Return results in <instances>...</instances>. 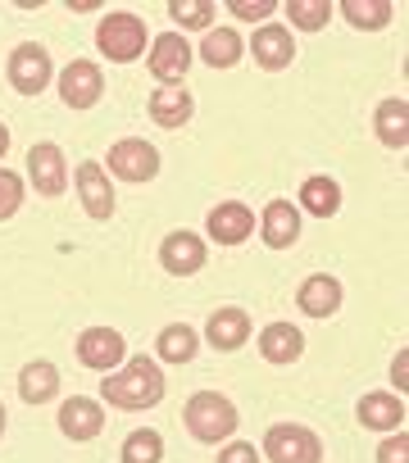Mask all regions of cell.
Returning <instances> with one entry per match:
<instances>
[{
  "mask_svg": "<svg viewBox=\"0 0 409 463\" xmlns=\"http://www.w3.org/2000/svg\"><path fill=\"white\" fill-rule=\"evenodd\" d=\"M100 395L119 409H150L159 395H164V377H159V364L155 359H128L123 373L105 377Z\"/></svg>",
  "mask_w": 409,
  "mask_h": 463,
  "instance_id": "6da1fadb",
  "label": "cell"
},
{
  "mask_svg": "<svg viewBox=\"0 0 409 463\" xmlns=\"http://www.w3.org/2000/svg\"><path fill=\"white\" fill-rule=\"evenodd\" d=\"M182 418H186L191 436H200V440H224V436L237 431V409H233V400H224V395H214V391L191 395L186 409H182Z\"/></svg>",
  "mask_w": 409,
  "mask_h": 463,
  "instance_id": "7a4b0ae2",
  "label": "cell"
},
{
  "mask_svg": "<svg viewBox=\"0 0 409 463\" xmlns=\"http://www.w3.org/2000/svg\"><path fill=\"white\" fill-rule=\"evenodd\" d=\"M96 42H100L105 60H114V64H132V60L146 51V24H141L137 14H123V10H119V14H105Z\"/></svg>",
  "mask_w": 409,
  "mask_h": 463,
  "instance_id": "3957f363",
  "label": "cell"
},
{
  "mask_svg": "<svg viewBox=\"0 0 409 463\" xmlns=\"http://www.w3.org/2000/svg\"><path fill=\"white\" fill-rule=\"evenodd\" d=\"M264 449H269V458H273V463H319V458H323L319 436H314V431H305V427H296V422L273 427V431L264 436Z\"/></svg>",
  "mask_w": 409,
  "mask_h": 463,
  "instance_id": "277c9868",
  "label": "cell"
},
{
  "mask_svg": "<svg viewBox=\"0 0 409 463\" xmlns=\"http://www.w3.org/2000/svg\"><path fill=\"white\" fill-rule=\"evenodd\" d=\"M109 173L123 177V182H146V177L159 173V150H155L150 141H137V137L114 141V150H109Z\"/></svg>",
  "mask_w": 409,
  "mask_h": 463,
  "instance_id": "5b68a950",
  "label": "cell"
},
{
  "mask_svg": "<svg viewBox=\"0 0 409 463\" xmlns=\"http://www.w3.org/2000/svg\"><path fill=\"white\" fill-rule=\"evenodd\" d=\"M10 82H14V91H24V96H37V91H46L51 87V55L42 51V46H19L14 55H10Z\"/></svg>",
  "mask_w": 409,
  "mask_h": 463,
  "instance_id": "8992f818",
  "label": "cell"
},
{
  "mask_svg": "<svg viewBox=\"0 0 409 463\" xmlns=\"http://www.w3.org/2000/svg\"><path fill=\"white\" fill-rule=\"evenodd\" d=\"M100 91H105V78H100V69H96L91 60H73V64L60 73V96H64V105H73V109L96 105Z\"/></svg>",
  "mask_w": 409,
  "mask_h": 463,
  "instance_id": "52a82bcc",
  "label": "cell"
},
{
  "mask_svg": "<svg viewBox=\"0 0 409 463\" xmlns=\"http://www.w3.org/2000/svg\"><path fill=\"white\" fill-rule=\"evenodd\" d=\"M186 69H191V46H186V37H182V33H164V37L150 46V73H155L159 82L177 87Z\"/></svg>",
  "mask_w": 409,
  "mask_h": 463,
  "instance_id": "ba28073f",
  "label": "cell"
},
{
  "mask_svg": "<svg viewBox=\"0 0 409 463\" xmlns=\"http://www.w3.org/2000/svg\"><path fill=\"white\" fill-rule=\"evenodd\" d=\"M159 264H164L168 273L186 278V273L204 269V241L195 237V232H168L164 246H159Z\"/></svg>",
  "mask_w": 409,
  "mask_h": 463,
  "instance_id": "9c48e42d",
  "label": "cell"
},
{
  "mask_svg": "<svg viewBox=\"0 0 409 463\" xmlns=\"http://www.w3.org/2000/svg\"><path fill=\"white\" fill-rule=\"evenodd\" d=\"M28 177H33V186H37L42 195H60V191H64V182H69L60 146H51V141L33 146V150H28Z\"/></svg>",
  "mask_w": 409,
  "mask_h": 463,
  "instance_id": "30bf717a",
  "label": "cell"
},
{
  "mask_svg": "<svg viewBox=\"0 0 409 463\" xmlns=\"http://www.w3.org/2000/svg\"><path fill=\"white\" fill-rule=\"evenodd\" d=\"M78 359H82L87 368L109 373L114 364H123V336H119L114 327H87V332L78 336Z\"/></svg>",
  "mask_w": 409,
  "mask_h": 463,
  "instance_id": "8fae6325",
  "label": "cell"
},
{
  "mask_svg": "<svg viewBox=\"0 0 409 463\" xmlns=\"http://www.w3.org/2000/svg\"><path fill=\"white\" fill-rule=\"evenodd\" d=\"M73 177H78L82 209H87L91 218H109V213H114V186H109L105 168H100V164H91V159H82V168H78Z\"/></svg>",
  "mask_w": 409,
  "mask_h": 463,
  "instance_id": "7c38bea8",
  "label": "cell"
},
{
  "mask_svg": "<svg viewBox=\"0 0 409 463\" xmlns=\"http://www.w3.org/2000/svg\"><path fill=\"white\" fill-rule=\"evenodd\" d=\"M251 232H255V213H251L246 204H237V200H224V204L210 213V237H214L219 246H242Z\"/></svg>",
  "mask_w": 409,
  "mask_h": 463,
  "instance_id": "4fadbf2b",
  "label": "cell"
},
{
  "mask_svg": "<svg viewBox=\"0 0 409 463\" xmlns=\"http://www.w3.org/2000/svg\"><path fill=\"white\" fill-rule=\"evenodd\" d=\"M251 55L260 60V69H287V64H291V55H296V42H291V33H287V28L264 24V28L251 37Z\"/></svg>",
  "mask_w": 409,
  "mask_h": 463,
  "instance_id": "5bb4252c",
  "label": "cell"
},
{
  "mask_svg": "<svg viewBox=\"0 0 409 463\" xmlns=\"http://www.w3.org/2000/svg\"><path fill=\"white\" fill-rule=\"evenodd\" d=\"M100 427H105V409H100L96 400H87V395L64 400V409H60V431H64V436H73V440H91Z\"/></svg>",
  "mask_w": 409,
  "mask_h": 463,
  "instance_id": "9a60e30c",
  "label": "cell"
},
{
  "mask_svg": "<svg viewBox=\"0 0 409 463\" xmlns=\"http://www.w3.org/2000/svg\"><path fill=\"white\" fill-rule=\"evenodd\" d=\"M300 350H305V332L296 323H269L260 336V354L269 364H291V359H300Z\"/></svg>",
  "mask_w": 409,
  "mask_h": 463,
  "instance_id": "2e32d148",
  "label": "cell"
},
{
  "mask_svg": "<svg viewBox=\"0 0 409 463\" xmlns=\"http://www.w3.org/2000/svg\"><path fill=\"white\" fill-rule=\"evenodd\" d=\"M296 305H300L309 318H328L332 309H341V282L328 278V273H319V278H309V282L296 291Z\"/></svg>",
  "mask_w": 409,
  "mask_h": 463,
  "instance_id": "e0dca14e",
  "label": "cell"
},
{
  "mask_svg": "<svg viewBox=\"0 0 409 463\" xmlns=\"http://www.w3.org/2000/svg\"><path fill=\"white\" fill-rule=\"evenodd\" d=\"M264 241L273 246V250H282V246H291L296 237H300V213H296V204L291 200H273L269 209H264Z\"/></svg>",
  "mask_w": 409,
  "mask_h": 463,
  "instance_id": "ac0fdd59",
  "label": "cell"
},
{
  "mask_svg": "<svg viewBox=\"0 0 409 463\" xmlns=\"http://www.w3.org/2000/svg\"><path fill=\"white\" fill-rule=\"evenodd\" d=\"M204 336H210L214 350H242L251 341V318L242 309H219L210 318V332H204Z\"/></svg>",
  "mask_w": 409,
  "mask_h": 463,
  "instance_id": "d6986e66",
  "label": "cell"
},
{
  "mask_svg": "<svg viewBox=\"0 0 409 463\" xmlns=\"http://www.w3.org/2000/svg\"><path fill=\"white\" fill-rule=\"evenodd\" d=\"M191 109H195V100H191L182 87H159V91L150 96V118H155L159 128H182V123L191 118Z\"/></svg>",
  "mask_w": 409,
  "mask_h": 463,
  "instance_id": "ffe728a7",
  "label": "cell"
},
{
  "mask_svg": "<svg viewBox=\"0 0 409 463\" xmlns=\"http://www.w3.org/2000/svg\"><path fill=\"white\" fill-rule=\"evenodd\" d=\"M355 413H359V422H364L368 431H395L400 418H404V404H400L395 395H364Z\"/></svg>",
  "mask_w": 409,
  "mask_h": 463,
  "instance_id": "44dd1931",
  "label": "cell"
},
{
  "mask_svg": "<svg viewBox=\"0 0 409 463\" xmlns=\"http://www.w3.org/2000/svg\"><path fill=\"white\" fill-rule=\"evenodd\" d=\"M55 391H60V373H55V364L33 359V364L24 368V377H19V395H24L28 404H46Z\"/></svg>",
  "mask_w": 409,
  "mask_h": 463,
  "instance_id": "7402d4cb",
  "label": "cell"
},
{
  "mask_svg": "<svg viewBox=\"0 0 409 463\" xmlns=\"http://www.w3.org/2000/svg\"><path fill=\"white\" fill-rule=\"evenodd\" d=\"M200 60L214 64V69H233L242 60V37L233 28H210L204 42H200Z\"/></svg>",
  "mask_w": 409,
  "mask_h": 463,
  "instance_id": "603a6c76",
  "label": "cell"
},
{
  "mask_svg": "<svg viewBox=\"0 0 409 463\" xmlns=\"http://www.w3.org/2000/svg\"><path fill=\"white\" fill-rule=\"evenodd\" d=\"M377 137H382L391 150H400V146L409 141V105H404V100L377 105Z\"/></svg>",
  "mask_w": 409,
  "mask_h": 463,
  "instance_id": "cb8c5ba5",
  "label": "cell"
},
{
  "mask_svg": "<svg viewBox=\"0 0 409 463\" xmlns=\"http://www.w3.org/2000/svg\"><path fill=\"white\" fill-rule=\"evenodd\" d=\"M300 200H305V209H309V213L328 218V213H337V204H341V186H337L332 177H305Z\"/></svg>",
  "mask_w": 409,
  "mask_h": 463,
  "instance_id": "d4e9b609",
  "label": "cell"
},
{
  "mask_svg": "<svg viewBox=\"0 0 409 463\" xmlns=\"http://www.w3.org/2000/svg\"><path fill=\"white\" fill-rule=\"evenodd\" d=\"M341 14H346L355 28L377 33V28L391 19V5H386V0H341Z\"/></svg>",
  "mask_w": 409,
  "mask_h": 463,
  "instance_id": "484cf974",
  "label": "cell"
},
{
  "mask_svg": "<svg viewBox=\"0 0 409 463\" xmlns=\"http://www.w3.org/2000/svg\"><path fill=\"white\" fill-rule=\"evenodd\" d=\"M164 458V440L155 427H141L123 440V463H159Z\"/></svg>",
  "mask_w": 409,
  "mask_h": 463,
  "instance_id": "4316f807",
  "label": "cell"
},
{
  "mask_svg": "<svg viewBox=\"0 0 409 463\" xmlns=\"http://www.w3.org/2000/svg\"><path fill=\"white\" fill-rule=\"evenodd\" d=\"M159 359H173V364L195 359V332H191V327H182V323L164 327V332H159Z\"/></svg>",
  "mask_w": 409,
  "mask_h": 463,
  "instance_id": "83f0119b",
  "label": "cell"
},
{
  "mask_svg": "<svg viewBox=\"0 0 409 463\" xmlns=\"http://www.w3.org/2000/svg\"><path fill=\"white\" fill-rule=\"evenodd\" d=\"M287 19L305 33H319L328 19H332V5L328 0H287Z\"/></svg>",
  "mask_w": 409,
  "mask_h": 463,
  "instance_id": "f1b7e54d",
  "label": "cell"
},
{
  "mask_svg": "<svg viewBox=\"0 0 409 463\" xmlns=\"http://www.w3.org/2000/svg\"><path fill=\"white\" fill-rule=\"evenodd\" d=\"M168 14H173L182 28H210V19H214V5H210V0H173V5H168Z\"/></svg>",
  "mask_w": 409,
  "mask_h": 463,
  "instance_id": "f546056e",
  "label": "cell"
},
{
  "mask_svg": "<svg viewBox=\"0 0 409 463\" xmlns=\"http://www.w3.org/2000/svg\"><path fill=\"white\" fill-rule=\"evenodd\" d=\"M24 204V177H14L10 168H0V218H10Z\"/></svg>",
  "mask_w": 409,
  "mask_h": 463,
  "instance_id": "4dcf8cb0",
  "label": "cell"
},
{
  "mask_svg": "<svg viewBox=\"0 0 409 463\" xmlns=\"http://www.w3.org/2000/svg\"><path fill=\"white\" fill-rule=\"evenodd\" d=\"M278 0H233V19H251V24H273Z\"/></svg>",
  "mask_w": 409,
  "mask_h": 463,
  "instance_id": "1f68e13d",
  "label": "cell"
},
{
  "mask_svg": "<svg viewBox=\"0 0 409 463\" xmlns=\"http://www.w3.org/2000/svg\"><path fill=\"white\" fill-rule=\"evenodd\" d=\"M377 463H409V440L395 431V436H391V440L377 449Z\"/></svg>",
  "mask_w": 409,
  "mask_h": 463,
  "instance_id": "d6a6232c",
  "label": "cell"
},
{
  "mask_svg": "<svg viewBox=\"0 0 409 463\" xmlns=\"http://www.w3.org/2000/svg\"><path fill=\"white\" fill-rule=\"evenodd\" d=\"M219 463H260V454H255V445H246V440H233V445L219 454Z\"/></svg>",
  "mask_w": 409,
  "mask_h": 463,
  "instance_id": "836d02e7",
  "label": "cell"
},
{
  "mask_svg": "<svg viewBox=\"0 0 409 463\" xmlns=\"http://www.w3.org/2000/svg\"><path fill=\"white\" fill-rule=\"evenodd\" d=\"M404 359H409V354H395V368H391V373H395V386H400V391H404Z\"/></svg>",
  "mask_w": 409,
  "mask_h": 463,
  "instance_id": "e575fe53",
  "label": "cell"
},
{
  "mask_svg": "<svg viewBox=\"0 0 409 463\" xmlns=\"http://www.w3.org/2000/svg\"><path fill=\"white\" fill-rule=\"evenodd\" d=\"M5 150H10V128L0 123V155H5Z\"/></svg>",
  "mask_w": 409,
  "mask_h": 463,
  "instance_id": "d590c367",
  "label": "cell"
},
{
  "mask_svg": "<svg viewBox=\"0 0 409 463\" xmlns=\"http://www.w3.org/2000/svg\"><path fill=\"white\" fill-rule=\"evenodd\" d=\"M0 431H5V404H0Z\"/></svg>",
  "mask_w": 409,
  "mask_h": 463,
  "instance_id": "8d00e7d4",
  "label": "cell"
}]
</instances>
